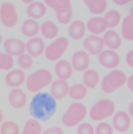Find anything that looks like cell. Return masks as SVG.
Masks as SVG:
<instances>
[{"label": "cell", "mask_w": 133, "mask_h": 134, "mask_svg": "<svg viewBox=\"0 0 133 134\" xmlns=\"http://www.w3.org/2000/svg\"><path fill=\"white\" fill-rule=\"evenodd\" d=\"M128 113H129V115L133 117V101L130 103V104L128 105Z\"/></svg>", "instance_id": "obj_41"}, {"label": "cell", "mask_w": 133, "mask_h": 134, "mask_svg": "<svg viewBox=\"0 0 133 134\" xmlns=\"http://www.w3.org/2000/svg\"><path fill=\"white\" fill-rule=\"evenodd\" d=\"M26 75L22 69H14L7 73L5 82L9 87L17 88L26 82Z\"/></svg>", "instance_id": "obj_15"}, {"label": "cell", "mask_w": 133, "mask_h": 134, "mask_svg": "<svg viewBox=\"0 0 133 134\" xmlns=\"http://www.w3.org/2000/svg\"><path fill=\"white\" fill-rule=\"evenodd\" d=\"M46 49L45 43L40 37H35L31 38L26 43V51L27 54H29L33 58H37L40 56Z\"/></svg>", "instance_id": "obj_13"}, {"label": "cell", "mask_w": 133, "mask_h": 134, "mask_svg": "<svg viewBox=\"0 0 133 134\" xmlns=\"http://www.w3.org/2000/svg\"><path fill=\"white\" fill-rule=\"evenodd\" d=\"M103 19L106 21L107 27L112 29L119 25L121 20V15L116 10H110L104 15Z\"/></svg>", "instance_id": "obj_30"}, {"label": "cell", "mask_w": 133, "mask_h": 134, "mask_svg": "<svg viewBox=\"0 0 133 134\" xmlns=\"http://www.w3.org/2000/svg\"><path fill=\"white\" fill-rule=\"evenodd\" d=\"M0 6H1V5H0Z\"/></svg>", "instance_id": "obj_47"}, {"label": "cell", "mask_w": 133, "mask_h": 134, "mask_svg": "<svg viewBox=\"0 0 133 134\" xmlns=\"http://www.w3.org/2000/svg\"><path fill=\"white\" fill-rule=\"evenodd\" d=\"M40 31L43 36L46 39L53 40L56 37L59 33V27L53 21L47 20L41 24Z\"/></svg>", "instance_id": "obj_24"}, {"label": "cell", "mask_w": 133, "mask_h": 134, "mask_svg": "<svg viewBox=\"0 0 133 134\" xmlns=\"http://www.w3.org/2000/svg\"><path fill=\"white\" fill-rule=\"evenodd\" d=\"M103 40L104 46H106L109 50L112 51L119 49L122 43L120 35L112 29L107 31L103 34Z\"/></svg>", "instance_id": "obj_20"}, {"label": "cell", "mask_w": 133, "mask_h": 134, "mask_svg": "<svg viewBox=\"0 0 133 134\" xmlns=\"http://www.w3.org/2000/svg\"><path fill=\"white\" fill-rule=\"evenodd\" d=\"M88 93V89L83 83H76L69 88L68 96L71 99L80 100L85 98Z\"/></svg>", "instance_id": "obj_28"}, {"label": "cell", "mask_w": 133, "mask_h": 134, "mask_svg": "<svg viewBox=\"0 0 133 134\" xmlns=\"http://www.w3.org/2000/svg\"><path fill=\"white\" fill-rule=\"evenodd\" d=\"M128 77L122 71L115 69L107 74L101 80V89L105 93H112L123 87Z\"/></svg>", "instance_id": "obj_4"}, {"label": "cell", "mask_w": 133, "mask_h": 134, "mask_svg": "<svg viewBox=\"0 0 133 134\" xmlns=\"http://www.w3.org/2000/svg\"><path fill=\"white\" fill-rule=\"evenodd\" d=\"M99 63L107 68H115L120 63V58L118 53L112 50H103L99 55Z\"/></svg>", "instance_id": "obj_11"}, {"label": "cell", "mask_w": 133, "mask_h": 134, "mask_svg": "<svg viewBox=\"0 0 133 134\" xmlns=\"http://www.w3.org/2000/svg\"><path fill=\"white\" fill-rule=\"evenodd\" d=\"M77 134H95V129L94 127L88 122H83L78 125Z\"/></svg>", "instance_id": "obj_35"}, {"label": "cell", "mask_w": 133, "mask_h": 134, "mask_svg": "<svg viewBox=\"0 0 133 134\" xmlns=\"http://www.w3.org/2000/svg\"><path fill=\"white\" fill-rule=\"evenodd\" d=\"M112 125L107 122H100L95 129V134H113Z\"/></svg>", "instance_id": "obj_34"}, {"label": "cell", "mask_w": 133, "mask_h": 134, "mask_svg": "<svg viewBox=\"0 0 133 134\" xmlns=\"http://www.w3.org/2000/svg\"><path fill=\"white\" fill-rule=\"evenodd\" d=\"M100 81L99 73L94 69H88L83 72V84L86 88H94L98 85Z\"/></svg>", "instance_id": "obj_26"}, {"label": "cell", "mask_w": 133, "mask_h": 134, "mask_svg": "<svg viewBox=\"0 0 133 134\" xmlns=\"http://www.w3.org/2000/svg\"><path fill=\"white\" fill-rule=\"evenodd\" d=\"M115 110V106L109 99H103L96 102L90 109L89 116L94 121H101L112 116Z\"/></svg>", "instance_id": "obj_5"}, {"label": "cell", "mask_w": 133, "mask_h": 134, "mask_svg": "<svg viewBox=\"0 0 133 134\" xmlns=\"http://www.w3.org/2000/svg\"><path fill=\"white\" fill-rule=\"evenodd\" d=\"M84 3L93 15L103 14L107 7V2L106 0H85Z\"/></svg>", "instance_id": "obj_25"}, {"label": "cell", "mask_w": 133, "mask_h": 134, "mask_svg": "<svg viewBox=\"0 0 133 134\" xmlns=\"http://www.w3.org/2000/svg\"><path fill=\"white\" fill-rule=\"evenodd\" d=\"M123 134H129V133H123Z\"/></svg>", "instance_id": "obj_46"}, {"label": "cell", "mask_w": 133, "mask_h": 134, "mask_svg": "<svg viewBox=\"0 0 133 134\" xmlns=\"http://www.w3.org/2000/svg\"><path fill=\"white\" fill-rule=\"evenodd\" d=\"M130 15L133 16V7L130 9Z\"/></svg>", "instance_id": "obj_45"}, {"label": "cell", "mask_w": 133, "mask_h": 134, "mask_svg": "<svg viewBox=\"0 0 133 134\" xmlns=\"http://www.w3.org/2000/svg\"><path fill=\"white\" fill-rule=\"evenodd\" d=\"M131 118L124 111H119L114 114L112 118V127L119 132H125L131 127Z\"/></svg>", "instance_id": "obj_12"}, {"label": "cell", "mask_w": 133, "mask_h": 134, "mask_svg": "<svg viewBox=\"0 0 133 134\" xmlns=\"http://www.w3.org/2000/svg\"><path fill=\"white\" fill-rule=\"evenodd\" d=\"M87 28L88 30L95 35H99L101 34H104L107 31V25L103 17L96 16L91 18L87 23Z\"/></svg>", "instance_id": "obj_16"}, {"label": "cell", "mask_w": 133, "mask_h": 134, "mask_svg": "<svg viewBox=\"0 0 133 134\" xmlns=\"http://www.w3.org/2000/svg\"><path fill=\"white\" fill-rule=\"evenodd\" d=\"M68 45V40L64 36L57 38L47 47H46L44 51L45 57L49 61H57V60L59 61L67 51Z\"/></svg>", "instance_id": "obj_6"}, {"label": "cell", "mask_w": 133, "mask_h": 134, "mask_svg": "<svg viewBox=\"0 0 133 134\" xmlns=\"http://www.w3.org/2000/svg\"><path fill=\"white\" fill-rule=\"evenodd\" d=\"M52 83V74L47 69H39L31 73L26 79V86L28 91L39 93L42 89Z\"/></svg>", "instance_id": "obj_2"}, {"label": "cell", "mask_w": 133, "mask_h": 134, "mask_svg": "<svg viewBox=\"0 0 133 134\" xmlns=\"http://www.w3.org/2000/svg\"><path fill=\"white\" fill-rule=\"evenodd\" d=\"M21 31L24 35L31 39L35 37L39 34L40 31V26L36 20L28 19L22 23Z\"/></svg>", "instance_id": "obj_23"}, {"label": "cell", "mask_w": 133, "mask_h": 134, "mask_svg": "<svg viewBox=\"0 0 133 134\" xmlns=\"http://www.w3.org/2000/svg\"><path fill=\"white\" fill-rule=\"evenodd\" d=\"M42 134H63V132L59 127H51L46 129Z\"/></svg>", "instance_id": "obj_37"}, {"label": "cell", "mask_w": 133, "mask_h": 134, "mask_svg": "<svg viewBox=\"0 0 133 134\" xmlns=\"http://www.w3.org/2000/svg\"><path fill=\"white\" fill-rule=\"evenodd\" d=\"M44 3L47 7L53 9L55 15H62L73 10L70 0H45Z\"/></svg>", "instance_id": "obj_19"}, {"label": "cell", "mask_w": 133, "mask_h": 134, "mask_svg": "<svg viewBox=\"0 0 133 134\" xmlns=\"http://www.w3.org/2000/svg\"><path fill=\"white\" fill-rule=\"evenodd\" d=\"M17 64L19 67L22 69H25V70L29 69L33 66L34 64L33 57H31L27 53H24L18 57Z\"/></svg>", "instance_id": "obj_33"}, {"label": "cell", "mask_w": 133, "mask_h": 134, "mask_svg": "<svg viewBox=\"0 0 133 134\" xmlns=\"http://www.w3.org/2000/svg\"><path fill=\"white\" fill-rule=\"evenodd\" d=\"M0 134H20V128L15 121L7 120L1 125Z\"/></svg>", "instance_id": "obj_31"}, {"label": "cell", "mask_w": 133, "mask_h": 134, "mask_svg": "<svg viewBox=\"0 0 133 134\" xmlns=\"http://www.w3.org/2000/svg\"><path fill=\"white\" fill-rule=\"evenodd\" d=\"M88 113L85 105L79 102L72 103L62 116V122L67 127L79 125L86 117Z\"/></svg>", "instance_id": "obj_3"}, {"label": "cell", "mask_w": 133, "mask_h": 134, "mask_svg": "<svg viewBox=\"0 0 133 134\" xmlns=\"http://www.w3.org/2000/svg\"><path fill=\"white\" fill-rule=\"evenodd\" d=\"M3 47L7 54L10 56H19L26 52V43L16 38H10L4 41Z\"/></svg>", "instance_id": "obj_9"}, {"label": "cell", "mask_w": 133, "mask_h": 134, "mask_svg": "<svg viewBox=\"0 0 133 134\" xmlns=\"http://www.w3.org/2000/svg\"><path fill=\"white\" fill-rule=\"evenodd\" d=\"M42 125L38 120L29 119L25 123L22 134H42Z\"/></svg>", "instance_id": "obj_29"}, {"label": "cell", "mask_w": 133, "mask_h": 134, "mask_svg": "<svg viewBox=\"0 0 133 134\" xmlns=\"http://www.w3.org/2000/svg\"><path fill=\"white\" fill-rule=\"evenodd\" d=\"M47 13V6L44 3L34 1L28 5L27 8V14L31 19H39L43 18Z\"/></svg>", "instance_id": "obj_22"}, {"label": "cell", "mask_w": 133, "mask_h": 134, "mask_svg": "<svg viewBox=\"0 0 133 134\" xmlns=\"http://www.w3.org/2000/svg\"><path fill=\"white\" fill-rule=\"evenodd\" d=\"M31 116L39 121H46L52 117L56 111V102L54 97L46 92L36 94L30 104Z\"/></svg>", "instance_id": "obj_1"}, {"label": "cell", "mask_w": 133, "mask_h": 134, "mask_svg": "<svg viewBox=\"0 0 133 134\" xmlns=\"http://www.w3.org/2000/svg\"><path fill=\"white\" fill-rule=\"evenodd\" d=\"M72 17H73V10L62 15H56V19L59 21V23L63 24V25L70 23L72 20Z\"/></svg>", "instance_id": "obj_36"}, {"label": "cell", "mask_w": 133, "mask_h": 134, "mask_svg": "<svg viewBox=\"0 0 133 134\" xmlns=\"http://www.w3.org/2000/svg\"><path fill=\"white\" fill-rule=\"evenodd\" d=\"M0 20L6 27H14L18 23V15L15 5L5 2L0 6Z\"/></svg>", "instance_id": "obj_7"}, {"label": "cell", "mask_w": 133, "mask_h": 134, "mask_svg": "<svg viewBox=\"0 0 133 134\" xmlns=\"http://www.w3.org/2000/svg\"><path fill=\"white\" fill-rule=\"evenodd\" d=\"M69 84L66 80H56L51 83V95L54 97L55 100H61L68 95Z\"/></svg>", "instance_id": "obj_14"}, {"label": "cell", "mask_w": 133, "mask_h": 134, "mask_svg": "<svg viewBox=\"0 0 133 134\" xmlns=\"http://www.w3.org/2000/svg\"><path fill=\"white\" fill-rule=\"evenodd\" d=\"M126 63L129 67L133 68V50H131L127 53V55H126Z\"/></svg>", "instance_id": "obj_38"}, {"label": "cell", "mask_w": 133, "mask_h": 134, "mask_svg": "<svg viewBox=\"0 0 133 134\" xmlns=\"http://www.w3.org/2000/svg\"><path fill=\"white\" fill-rule=\"evenodd\" d=\"M121 34L123 38L128 41H133V16H126L122 22Z\"/></svg>", "instance_id": "obj_27"}, {"label": "cell", "mask_w": 133, "mask_h": 134, "mask_svg": "<svg viewBox=\"0 0 133 134\" xmlns=\"http://www.w3.org/2000/svg\"><path fill=\"white\" fill-rule=\"evenodd\" d=\"M131 2V0H113V3L117 6H125Z\"/></svg>", "instance_id": "obj_39"}, {"label": "cell", "mask_w": 133, "mask_h": 134, "mask_svg": "<svg viewBox=\"0 0 133 134\" xmlns=\"http://www.w3.org/2000/svg\"><path fill=\"white\" fill-rule=\"evenodd\" d=\"M2 43H3V36H2L1 33H0V46H1Z\"/></svg>", "instance_id": "obj_44"}, {"label": "cell", "mask_w": 133, "mask_h": 134, "mask_svg": "<svg viewBox=\"0 0 133 134\" xmlns=\"http://www.w3.org/2000/svg\"><path fill=\"white\" fill-rule=\"evenodd\" d=\"M8 100L12 107L19 109L26 105L27 101V97L26 93L22 89L17 88H13L10 91L8 96Z\"/></svg>", "instance_id": "obj_17"}, {"label": "cell", "mask_w": 133, "mask_h": 134, "mask_svg": "<svg viewBox=\"0 0 133 134\" xmlns=\"http://www.w3.org/2000/svg\"><path fill=\"white\" fill-rule=\"evenodd\" d=\"M127 84H128V89L133 92V73L129 76V78H128L127 80Z\"/></svg>", "instance_id": "obj_40"}, {"label": "cell", "mask_w": 133, "mask_h": 134, "mask_svg": "<svg viewBox=\"0 0 133 134\" xmlns=\"http://www.w3.org/2000/svg\"><path fill=\"white\" fill-rule=\"evenodd\" d=\"M71 64L74 71H85L89 67L90 56L84 50L77 51L72 55Z\"/></svg>", "instance_id": "obj_10"}, {"label": "cell", "mask_w": 133, "mask_h": 134, "mask_svg": "<svg viewBox=\"0 0 133 134\" xmlns=\"http://www.w3.org/2000/svg\"><path fill=\"white\" fill-rule=\"evenodd\" d=\"M22 3H27V4H31V3H32L34 1H33V0H28V1H27V0H22Z\"/></svg>", "instance_id": "obj_43"}, {"label": "cell", "mask_w": 133, "mask_h": 134, "mask_svg": "<svg viewBox=\"0 0 133 134\" xmlns=\"http://www.w3.org/2000/svg\"><path fill=\"white\" fill-rule=\"evenodd\" d=\"M86 33V25L82 20L71 22L68 27V35L74 40H79L84 37Z\"/></svg>", "instance_id": "obj_21"}, {"label": "cell", "mask_w": 133, "mask_h": 134, "mask_svg": "<svg viewBox=\"0 0 133 134\" xmlns=\"http://www.w3.org/2000/svg\"><path fill=\"white\" fill-rule=\"evenodd\" d=\"M3 120V113L1 110H0V125L2 124Z\"/></svg>", "instance_id": "obj_42"}, {"label": "cell", "mask_w": 133, "mask_h": 134, "mask_svg": "<svg viewBox=\"0 0 133 134\" xmlns=\"http://www.w3.org/2000/svg\"><path fill=\"white\" fill-rule=\"evenodd\" d=\"M83 47L89 55H99L103 51L104 43L100 36L91 35L83 40Z\"/></svg>", "instance_id": "obj_8"}, {"label": "cell", "mask_w": 133, "mask_h": 134, "mask_svg": "<svg viewBox=\"0 0 133 134\" xmlns=\"http://www.w3.org/2000/svg\"><path fill=\"white\" fill-rule=\"evenodd\" d=\"M73 68L71 64L67 60L60 59L55 65V72L58 79L67 80L73 75Z\"/></svg>", "instance_id": "obj_18"}, {"label": "cell", "mask_w": 133, "mask_h": 134, "mask_svg": "<svg viewBox=\"0 0 133 134\" xmlns=\"http://www.w3.org/2000/svg\"><path fill=\"white\" fill-rule=\"evenodd\" d=\"M14 59L7 53L0 52V70L7 71L13 68Z\"/></svg>", "instance_id": "obj_32"}]
</instances>
